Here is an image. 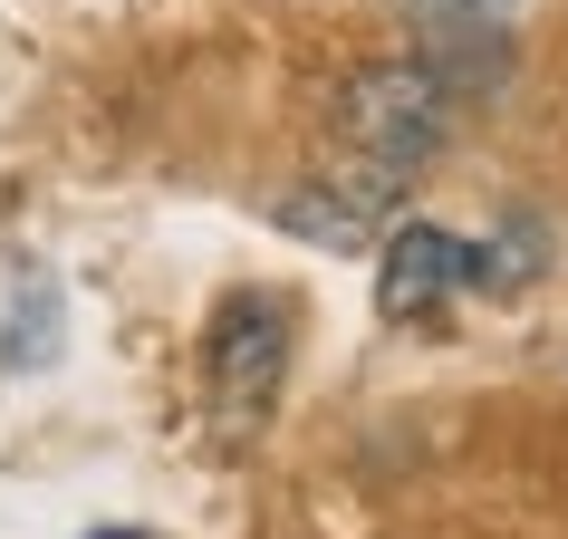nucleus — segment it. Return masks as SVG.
<instances>
[{
    "label": "nucleus",
    "instance_id": "nucleus-1",
    "mask_svg": "<svg viewBox=\"0 0 568 539\" xmlns=\"http://www.w3.org/2000/svg\"><path fill=\"white\" fill-rule=\"evenodd\" d=\"M453 106H463V96H453L424 59L347 68V78H337V145H347V174L376 183V193H405V183L444 154Z\"/></svg>",
    "mask_w": 568,
    "mask_h": 539
},
{
    "label": "nucleus",
    "instance_id": "nucleus-2",
    "mask_svg": "<svg viewBox=\"0 0 568 539\" xmlns=\"http://www.w3.org/2000/svg\"><path fill=\"white\" fill-rule=\"evenodd\" d=\"M212 405H222V424L232 434H251V424L280 405V376H290V308L270 299V289H232V299L212 308Z\"/></svg>",
    "mask_w": 568,
    "mask_h": 539
},
{
    "label": "nucleus",
    "instance_id": "nucleus-3",
    "mask_svg": "<svg viewBox=\"0 0 568 539\" xmlns=\"http://www.w3.org/2000/svg\"><path fill=\"white\" fill-rule=\"evenodd\" d=\"M376 261H386V270H376V299H386V318H424V308H444L453 289H481V279L501 270L481 241H453L444 222H395Z\"/></svg>",
    "mask_w": 568,
    "mask_h": 539
},
{
    "label": "nucleus",
    "instance_id": "nucleus-4",
    "mask_svg": "<svg viewBox=\"0 0 568 539\" xmlns=\"http://www.w3.org/2000/svg\"><path fill=\"white\" fill-rule=\"evenodd\" d=\"M280 222L300 241H328V251H366V241L386 232V212H395V193H376V183H357V174H328V183H290L280 193Z\"/></svg>",
    "mask_w": 568,
    "mask_h": 539
},
{
    "label": "nucleus",
    "instance_id": "nucleus-5",
    "mask_svg": "<svg viewBox=\"0 0 568 539\" xmlns=\"http://www.w3.org/2000/svg\"><path fill=\"white\" fill-rule=\"evenodd\" d=\"M106 539H135V530H106Z\"/></svg>",
    "mask_w": 568,
    "mask_h": 539
}]
</instances>
